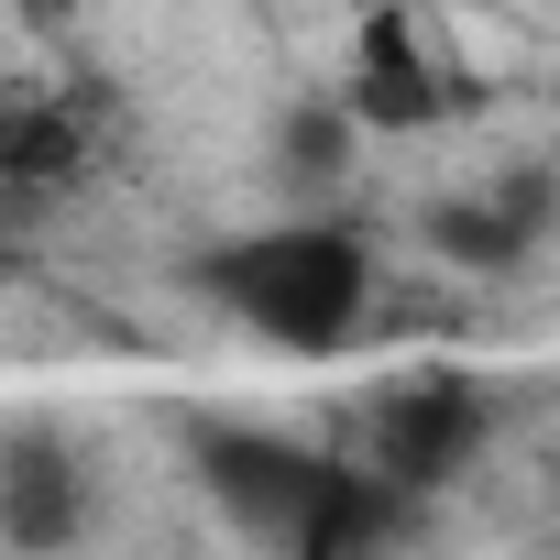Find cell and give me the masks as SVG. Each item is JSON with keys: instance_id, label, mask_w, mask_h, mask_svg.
<instances>
[{"instance_id": "obj_1", "label": "cell", "mask_w": 560, "mask_h": 560, "mask_svg": "<svg viewBox=\"0 0 560 560\" xmlns=\"http://www.w3.org/2000/svg\"><path fill=\"white\" fill-rule=\"evenodd\" d=\"M209 298L242 330H264L275 352H341L363 330V308H374V264L330 220H275V231L209 253Z\"/></svg>"}, {"instance_id": "obj_2", "label": "cell", "mask_w": 560, "mask_h": 560, "mask_svg": "<svg viewBox=\"0 0 560 560\" xmlns=\"http://www.w3.org/2000/svg\"><path fill=\"white\" fill-rule=\"evenodd\" d=\"M472 451H483V396L451 385V374L385 385L374 418H363V472H385L396 494H429V483L472 472Z\"/></svg>"}, {"instance_id": "obj_3", "label": "cell", "mask_w": 560, "mask_h": 560, "mask_svg": "<svg viewBox=\"0 0 560 560\" xmlns=\"http://www.w3.org/2000/svg\"><path fill=\"white\" fill-rule=\"evenodd\" d=\"M440 110V78H429V56H418V34L385 12V23H363V56H352V121H385V132H418Z\"/></svg>"}, {"instance_id": "obj_4", "label": "cell", "mask_w": 560, "mask_h": 560, "mask_svg": "<svg viewBox=\"0 0 560 560\" xmlns=\"http://www.w3.org/2000/svg\"><path fill=\"white\" fill-rule=\"evenodd\" d=\"M78 472L67 451H12L0 462V538H23V549H67L78 538Z\"/></svg>"}, {"instance_id": "obj_5", "label": "cell", "mask_w": 560, "mask_h": 560, "mask_svg": "<svg viewBox=\"0 0 560 560\" xmlns=\"http://www.w3.org/2000/svg\"><path fill=\"white\" fill-rule=\"evenodd\" d=\"M78 110H56V100H23V110H0V176H67L78 165Z\"/></svg>"}, {"instance_id": "obj_6", "label": "cell", "mask_w": 560, "mask_h": 560, "mask_svg": "<svg viewBox=\"0 0 560 560\" xmlns=\"http://www.w3.org/2000/svg\"><path fill=\"white\" fill-rule=\"evenodd\" d=\"M287 165H298V176H330V165H341V110H298Z\"/></svg>"}]
</instances>
